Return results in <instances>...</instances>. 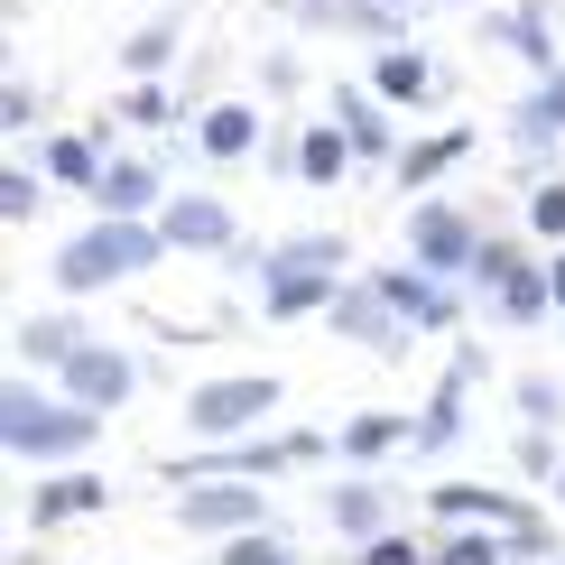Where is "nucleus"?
Returning a JSON list of instances; mask_svg holds the SVG:
<instances>
[{"instance_id":"f257e3e1","label":"nucleus","mask_w":565,"mask_h":565,"mask_svg":"<svg viewBox=\"0 0 565 565\" xmlns=\"http://www.w3.org/2000/svg\"><path fill=\"white\" fill-rule=\"evenodd\" d=\"M111 417L75 408L56 381H38V371H10L0 381V455L19 463V473H65V463H84L93 445H103Z\"/></svg>"},{"instance_id":"f03ea898","label":"nucleus","mask_w":565,"mask_h":565,"mask_svg":"<svg viewBox=\"0 0 565 565\" xmlns=\"http://www.w3.org/2000/svg\"><path fill=\"white\" fill-rule=\"evenodd\" d=\"M158 260H177L158 223H111V214H93L75 242L46 260V278H56V297H111V288H130V278H149Z\"/></svg>"},{"instance_id":"7ed1b4c3","label":"nucleus","mask_w":565,"mask_h":565,"mask_svg":"<svg viewBox=\"0 0 565 565\" xmlns=\"http://www.w3.org/2000/svg\"><path fill=\"white\" fill-rule=\"evenodd\" d=\"M288 408V381L278 371H223V381H195L185 390V436L195 445H242V436H269V417Z\"/></svg>"},{"instance_id":"20e7f679","label":"nucleus","mask_w":565,"mask_h":565,"mask_svg":"<svg viewBox=\"0 0 565 565\" xmlns=\"http://www.w3.org/2000/svg\"><path fill=\"white\" fill-rule=\"evenodd\" d=\"M482 214L455 195H417L408 214H398V260H417L427 278H445V288H463L473 278V250H482Z\"/></svg>"},{"instance_id":"39448f33","label":"nucleus","mask_w":565,"mask_h":565,"mask_svg":"<svg viewBox=\"0 0 565 565\" xmlns=\"http://www.w3.org/2000/svg\"><path fill=\"white\" fill-rule=\"evenodd\" d=\"M482 381H491V352H482V343H455V352H445L427 408H417V455H455V445H463V417H473L463 398H473Z\"/></svg>"},{"instance_id":"423d86ee","label":"nucleus","mask_w":565,"mask_h":565,"mask_svg":"<svg viewBox=\"0 0 565 565\" xmlns=\"http://www.w3.org/2000/svg\"><path fill=\"white\" fill-rule=\"evenodd\" d=\"M324 334H343L352 352H371V362H408L417 352V334L398 324V306L371 288V278H343V297L324 306Z\"/></svg>"},{"instance_id":"0eeeda50","label":"nucleus","mask_w":565,"mask_h":565,"mask_svg":"<svg viewBox=\"0 0 565 565\" xmlns=\"http://www.w3.org/2000/svg\"><path fill=\"white\" fill-rule=\"evenodd\" d=\"M177 529L232 547V537L269 529V491H260V482H185V491H177Z\"/></svg>"},{"instance_id":"6e6552de","label":"nucleus","mask_w":565,"mask_h":565,"mask_svg":"<svg viewBox=\"0 0 565 565\" xmlns=\"http://www.w3.org/2000/svg\"><path fill=\"white\" fill-rule=\"evenodd\" d=\"M250 297H260V316H269V324H306V316H324V306L343 297V278H334V269L288 260L278 242H260V278H250Z\"/></svg>"},{"instance_id":"1a4fd4ad","label":"nucleus","mask_w":565,"mask_h":565,"mask_svg":"<svg viewBox=\"0 0 565 565\" xmlns=\"http://www.w3.org/2000/svg\"><path fill=\"white\" fill-rule=\"evenodd\" d=\"M158 232H168L177 260H232V250H242V214H232L223 195H204V185H177Z\"/></svg>"},{"instance_id":"9d476101","label":"nucleus","mask_w":565,"mask_h":565,"mask_svg":"<svg viewBox=\"0 0 565 565\" xmlns=\"http://www.w3.org/2000/svg\"><path fill=\"white\" fill-rule=\"evenodd\" d=\"M56 390L75 398V408H93V417H121L130 398H139V362H130V352L111 343V334H93V343L75 352V362L56 371Z\"/></svg>"},{"instance_id":"9b49d317","label":"nucleus","mask_w":565,"mask_h":565,"mask_svg":"<svg viewBox=\"0 0 565 565\" xmlns=\"http://www.w3.org/2000/svg\"><path fill=\"white\" fill-rule=\"evenodd\" d=\"M362 278L398 306V324H408V334H455V324H463V288L427 278L417 260H381V269H362Z\"/></svg>"},{"instance_id":"f8f14e48","label":"nucleus","mask_w":565,"mask_h":565,"mask_svg":"<svg viewBox=\"0 0 565 565\" xmlns=\"http://www.w3.org/2000/svg\"><path fill=\"white\" fill-rule=\"evenodd\" d=\"M168 158H139V149H111V168L103 185H93V214H111V223H158L168 214Z\"/></svg>"},{"instance_id":"ddd939ff","label":"nucleus","mask_w":565,"mask_h":565,"mask_svg":"<svg viewBox=\"0 0 565 565\" xmlns=\"http://www.w3.org/2000/svg\"><path fill=\"white\" fill-rule=\"evenodd\" d=\"M278 10H288L297 29H316V38H362L371 56H381V46H408V19H398L390 0H278Z\"/></svg>"},{"instance_id":"4468645a","label":"nucleus","mask_w":565,"mask_h":565,"mask_svg":"<svg viewBox=\"0 0 565 565\" xmlns=\"http://www.w3.org/2000/svg\"><path fill=\"white\" fill-rule=\"evenodd\" d=\"M324 111L343 121V139H352V158H362V168H398V149H408V139H398V111H390L371 84H334V93H324Z\"/></svg>"},{"instance_id":"2eb2a0df","label":"nucleus","mask_w":565,"mask_h":565,"mask_svg":"<svg viewBox=\"0 0 565 565\" xmlns=\"http://www.w3.org/2000/svg\"><path fill=\"white\" fill-rule=\"evenodd\" d=\"M427 510H436V529H520L529 520V491H501V482H427Z\"/></svg>"},{"instance_id":"dca6fc26","label":"nucleus","mask_w":565,"mask_h":565,"mask_svg":"<svg viewBox=\"0 0 565 565\" xmlns=\"http://www.w3.org/2000/svg\"><path fill=\"white\" fill-rule=\"evenodd\" d=\"M103 510H111V482L84 473V463L29 482V537H56V529H75V520H103Z\"/></svg>"},{"instance_id":"f3484780","label":"nucleus","mask_w":565,"mask_h":565,"mask_svg":"<svg viewBox=\"0 0 565 565\" xmlns=\"http://www.w3.org/2000/svg\"><path fill=\"white\" fill-rule=\"evenodd\" d=\"M260 149H269L260 103L232 93V103H204V111H195V158H204V168H242V158H260Z\"/></svg>"},{"instance_id":"a211bd4d","label":"nucleus","mask_w":565,"mask_h":565,"mask_svg":"<svg viewBox=\"0 0 565 565\" xmlns=\"http://www.w3.org/2000/svg\"><path fill=\"white\" fill-rule=\"evenodd\" d=\"M84 343H93V324H84V316H65V306H29V316L10 324V352H19V371H46V381H56V371L75 362Z\"/></svg>"},{"instance_id":"6ab92c4d","label":"nucleus","mask_w":565,"mask_h":565,"mask_svg":"<svg viewBox=\"0 0 565 565\" xmlns=\"http://www.w3.org/2000/svg\"><path fill=\"white\" fill-rule=\"evenodd\" d=\"M482 38H491V46H510L529 75H556V65H565V46H556V10H547V0H510V10H482Z\"/></svg>"},{"instance_id":"aec40b11","label":"nucleus","mask_w":565,"mask_h":565,"mask_svg":"<svg viewBox=\"0 0 565 565\" xmlns=\"http://www.w3.org/2000/svg\"><path fill=\"white\" fill-rule=\"evenodd\" d=\"M362 84L381 93L390 111H427L436 93H445V75H436V56H427V46H417V38H408V46H381V56L362 65Z\"/></svg>"},{"instance_id":"412c9836","label":"nucleus","mask_w":565,"mask_h":565,"mask_svg":"<svg viewBox=\"0 0 565 565\" xmlns=\"http://www.w3.org/2000/svg\"><path fill=\"white\" fill-rule=\"evenodd\" d=\"M324 529L343 537V547H371V537H390L398 529V501H390V482H334L324 491Z\"/></svg>"},{"instance_id":"4be33fe9","label":"nucleus","mask_w":565,"mask_h":565,"mask_svg":"<svg viewBox=\"0 0 565 565\" xmlns=\"http://www.w3.org/2000/svg\"><path fill=\"white\" fill-rule=\"evenodd\" d=\"M463 158H473V130H463V121H455V130H427V139H408V149H398L390 185H408V204H417V195H436Z\"/></svg>"},{"instance_id":"5701e85b","label":"nucleus","mask_w":565,"mask_h":565,"mask_svg":"<svg viewBox=\"0 0 565 565\" xmlns=\"http://www.w3.org/2000/svg\"><path fill=\"white\" fill-rule=\"evenodd\" d=\"M177 56H185V10H158V19H139V29L121 38V75L130 84H168Z\"/></svg>"},{"instance_id":"b1692460","label":"nucleus","mask_w":565,"mask_h":565,"mask_svg":"<svg viewBox=\"0 0 565 565\" xmlns=\"http://www.w3.org/2000/svg\"><path fill=\"white\" fill-rule=\"evenodd\" d=\"M334 445H343V463H381V455H417V417L408 408H362V417H343L334 427Z\"/></svg>"},{"instance_id":"393cba45","label":"nucleus","mask_w":565,"mask_h":565,"mask_svg":"<svg viewBox=\"0 0 565 565\" xmlns=\"http://www.w3.org/2000/svg\"><path fill=\"white\" fill-rule=\"evenodd\" d=\"M556 139H565V65L537 75L529 103L510 111V149H520V158H556Z\"/></svg>"},{"instance_id":"a878e982","label":"nucleus","mask_w":565,"mask_h":565,"mask_svg":"<svg viewBox=\"0 0 565 565\" xmlns=\"http://www.w3.org/2000/svg\"><path fill=\"white\" fill-rule=\"evenodd\" d=\"M362 158H352V139H343V121L334 111H306L297 121V185H343Z\"/></svg>"},{"instance_id":"bb28decb","label":"nucleus","mask_w":565,"mask_h":565,"mask_svg":"<svg viewBox=\"0 0 565 565\" xmlns=\"http://www.w3.org/2000/svg\"><path fill=\"white\" fill-rule=\"evenodd\" d=\"M482 306H491V316L510 324V334H537V324L556 316V288H547V260H520V269H510V278H501V288H491Z\"/></svg>"},{"instance_id":"cd10ccee","label":"nucleus","mask_w":565,"mask_h":565,"mask_svg":"<svg viewBox=\"0 0 565 565\" xmlns=\"http://www.w3.org/2000/svg\"><path fill=\"white\" fill-rule=\"evenodd\" d=\"M38 168L56 177V185H75V195L93 204V185H103V168H111V149H103L93 130H56V139L38 149Z\"/></svg>"},{"instance_id":"c85d7f7f","label":"nucleus","mask_w":565,"mask_h":565,"mask_svg":"<svg viewBox=\"0 0 565 565\" xmlns=\"http://www.w3.org/2000/svg\"><path fill=\"white\" fill-rule=\"evenodd\" d=\"M46 185H56L46 168H29V158H10V168H0V223H10V232H29V223L46 214Z\"/></svg>"},{"instance_id":"c756f323","label":"nucleus","mask_w":565,"mask_h":565,"mask_svg":"<svg viewBox=\"0 0 565 565\" xmlns=\"http://www.w3.org/2000/svg\"><path fill=\"white\" fill-rule=\"evenodd\" d=\"M427 565H510V537L501 529H436Z\"/></svg>"},{"instance_id":"7c9ffc66","label":"nucleus","mask_w":565,"mask_h":565,"mask_svg":"<svg viewBox=\"0 0 565 565\" xmlns=\"http://www.w3.org/2000/svg\"><path fill=\"white\" fill-rule=\"evenodd\" d=\"M111 111H121V130H177V121H185V103H177L168 84H130Z\"/></svg>"},{"instance_id":"2f4dec72","label":"nucleus","mask_w":565,"mask_h":565,"mask_svg":"<svg viewBox=\"0 0 565 565\" xmlns=\"http://www.w3.org/2000/svg\"><path fill=\"white\" fill-rule=\"evenodd\" d=\"M520 491H556V473H565V455H556V427H520Z\"/></svg>"},{"instance_id":"473e14b6","label":"nucleus","mask_w":565,"mask_h":565,"mask_svg":"<svg viewBox=\"0 0 565 565\" xmlns=\"http://www.w3.org/2000/svg\"><path fill=\"white\" fill-rule=\"evenodd\" d=\"M510 408H520V427H565V390L547 371H520V381H510Z\"/></svg>"},{"instance_id":"72a5a7b5","label":"nucleus","mask_w":565,"mask_h":565,"mask_svg":"<svg viewBox=\"0 0 565 565\" xmlns=\"http://www.w3.org/2000/svg\"><path fill=\"white\" fill-rule=\"evenodd\" d=\"M529 232L547 250H565V177L547 168V177H529Z\"/></svg>"},{"instance_id":"f704fd0d","label":"nucleus","mask_w":565,"mask_h":565,"mask_svg":"<svg viewBox=\"0 0 565 565\" xmlns=\"http://www.w3.org/2000/svg\"><path fill=\"white\" fill-rule=\"evenodd\" d=\"M520 260H537V250H520L510 232H482V250H473V278H463V288H473V297H491L510 269H520Z\"/></svg>"},{"instance_id":"c9c22d12","label":"nucleus","mask_w":565,"mask_h":565,"mask_svg":"<svg viewBox=\"0 0 565 565\" xmlns=\"http://www.w3.org/2000/svg\"><path fill=\"white\" fill-rule=\"evenodd\" d=\"M288 260H306V269H334V278H352V232H288Z\"/></svg>"},{"instance_id":"e433bc0d","label":"nucleus","mask_w":565,"mask_h":565,"mask_svg":"<svg viewBox=\"0 0 565 565\" xmlns=\"http://www.w3.org/2000/svg\"><path fill=\"white\" fill-rule=\"evenodd\" d=\"M427 556H436V537H417V529H390L371 547H352V565H427Z\"/></svg>"},{"instance_id":"4c0bfd02","label":"nucleus","mask_w":565,"mask_h":565,"mask_svg":"<svg viewBox=\"0 0 565 565\" xmlns=\"http://www.w3.org/2000/svg\"><path fill=\"white\" fill-rule=\"evenodd\" d=\"M565 556V537L547 529V510H529L520 529H510V565H556Z\"/></svg>"},{"instance_id":"58836bf2","label":"nucleus","mask_w":565,"mask_h":565,"mask_svg":"<svg viewBox=\"0 0 565 565\" xmlns=\"http://www.w3.org/2000/svg\"><path fill=\"white\" fill-rule=\"evenodd\" d=\"M214 565H297V547H288L278 529H250V537H232V547H223Z\"/></svg>"},{"instance_id":"ea45409f","label":"nucleus","mask_w":565,"mask_h":565,"mask_svg":"<svg viewBox=\"0 0 565 565\" xmlns=\"http://www.w3.org/2000/svg\"><path fill=\"white\" fill-rule=\"evenodd\" d=\"M0 130H10V139H29V130H38V84H19V75L0 84Z\"/></svg>"},{"instance_id":"a19ab883","label":"nucleus","mask_w":565,"mask_h":565,"mask_svg":"<svg viewBox=\"0 0 565 565\" xmlns=\"http://www.w3.org/2000/svg\"><path fill=\"white\" fill-rule=\"evenodd\" d=\"M297 84H306L297 46H269V56H260V93H297Z\"/></svg>"},{"instance_id":"79ce46f5","label":"nucleus","mask_w":565,"mask_h":565,"mask_svg":"<svg viewBox=\"0 0 565 565\" xmlns=\"http://www.w3.org/2000/svg\"><path fill=\"white\" fill-rule=\"evenodd\" d=\"M547 288H556V316H565V250H547Z\"/></svg>"},{"instance_id":"37998d69","label":"nucleus","mask_w":565,"mask_h":565,"mask_svg":"<svg viewBox=\"0 0 565 565\" xmlns=\"http://www.w3.org/2000/svg\"><path fill=\"white\" fill-rule=\"evenodd\" d=\"M427 10H482V0H427Z\"/></svg>"},{"instance_id":"c03bdc74","label":"nucleus","mask_w":565,"mask_h":565,"mask_svg":"<svg viewBox=\"0 0 565 565\" xmlns=\"http://www.w3.org/2000/svg\"><path fill=\"white\" fill-rule=\"evenodd\" d=\"M390 10H398V19H408V10H427V0H390Z\"/></svg>"},{"instance_id":"a18cd8bd","label":"nucleus","mask_w":565,"mask_h":565,"mask_svg":"<svg viewBox=\"0 0 565 565\" xmlns=\"http://www.w3.org/2000/svg\"><path fill=\"white\" fill-rule=\"evenodd\" d=\"M547 501H556V510H565V473H556V491H547Z\"/></svg>"},{"instance_id":"49530a36","label":"nucleus","mask_w":565,"mask_h":565,"mask_svg":"<svg viewBox=\"0 0 565 565\" xmlns=\"http://www.w3.org/2000/svg\"><path fill=\"white\" fill-rule=\"evenodd\" d=\"M556 565H565V556H556Z\"/></svg>"}]
</instances>
